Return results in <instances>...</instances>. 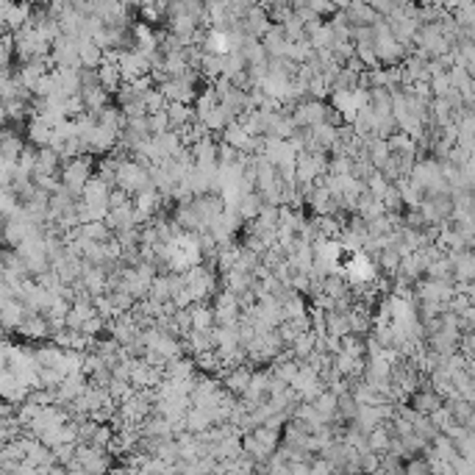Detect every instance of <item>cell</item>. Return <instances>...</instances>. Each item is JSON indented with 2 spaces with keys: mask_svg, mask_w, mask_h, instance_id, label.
<instances>
[{
  "mask_svg": "<svg viewBox=\"0 0 475 475\" xmlns=\"http://www.w3.org/2000/svg\"><path fill=\"white\" fill-rule=\"evenodd\" d=\"M314 342H317V333L309 328V331H300V333L292 339V345H289V348H292L295 359H298V362H303V359H306L311 351H314Z\"/></svg>",
  "mask_w": 475,
  "mask_h": 475,
  "instance_id": "19",
  "label": "cell"
},
{
  "mask_svg": "<svg viewBox=\"0 0 475 475\" xmlns=\"http://www.w3.org/2000/svg\"><path fill=\"white\" fill-rule=\"evenodd\" d=\"M311 406L317 409V415H322L328 423H333L336 420V395L331 392V389H322L314 400H311Z\"/></svg>",
  "mask_w": 475,
  "mask_h": 475,
  "instance_id": "18",
  "label": "cell"
},
{
  "mask_svg": "<svg viewBox=\"0 0 475 475\" xmlns=\"http://www.w3.org/2000/svg\"><path fill=\"white\" fill-rule=\"evenodd\" d=\"M281 31H284L287 42H300V39H306V36H303V23H300L295 14H292L289 20L281 23Z\"/></svg>",
  "mask_w": 475,
  "mask_h": 475,
  "instance_id": "25",
  "label": "cell"
},
{
  "mask_svg": "<svg viewBox=\"0 0 475 475\" xmlns=\"http://www.w3.org/2000/svg\"><path fill=\"white\" fill-rule=\"evenodd\" d=\"M367 159H370V164L375 170L389 159V145H386L384 137H370V142H367Z\"/></svg>",
  "mask_w": 475,
  "mask_h": 475,
  "instance_id": "21",
  "label": "cell"
},
{
  "mask_svg": "<svg viewBox=\"0 0 475 475\" xmlns=\"http://www.w3.org/2000/svg\"><path fill=\"white\" fill-rule=\"evenodd\" d=\"M381 203H384V209H386V212H403V200H400V192H397L395 184H389V189L384 192Z\"/></svg>",
  "mask_w": 475,
  "mask_h": 475,
  "instance_id": "26",
  "label": "cell"
},
{
  "mask_svg": "<svg viewBox=\"0 0 475 475\" xmlns=\"http://www.w3.org/2000/svg\"><path fill=\"white\" fill-rule=\"evenodd\" d=\"M92 175H95V156L92 153H81L76 159H67L58 167V184L73 197H81V189Z\"/></svg>",
  "mask_w": 475,
  "mask_h": 475,
  "instance_id": "1",
  "label": "cell"
},
{
  "mask_svg": "<svg viewBox=\"0 0 475 475\" xmlns=\"http://www.w3.org/2000/svg\"><path fill=\"white\" fill-rule=\"evenodd\" d=\"M217 137H220L223 142H228L231 148L242 151V153H253V137H250V133H247V131L239 125V120H236V117L225 122V128L217 133Z\"/></svg>",
  "mask_w": 475,
  "mask_h": 475,
  "instance_id": "4",
  "label": "cell"
},
{
  "mask_svg": "<svg viewBox=\"0 0 475 475\" xmlns=\"http://www.w3.org/2000/svg\"><path fill=\"white\" fill-rule=\"evenodd\" d=\"M81 100H84V111H89V114H95V111H100L103 106L111 103V98H109V92H106L103 87L84 89V92H81Z\"/></svg>",
  "mask_w": 475,
  "mask_h": 475,
  "instance_id": "16",
  "label": "cell"
},
{
  "mask_svg": "<svg viewBox=\"0 0 475 475\" xmlns=\"http://www.w3.org/2000/svg\"><path fill=\"white\" fill-rule=\"evenodd\" d=\"M348 331H351L348 311H339V309L325 311V333H331V336H345Z\"/></svg>",
  "mask_w": 475,
  "mask_h": 475,
  "instance_id": "17",
  "label": "cell"
},
{
  "mask_svg": "<svg viewBox=\"0 0 475 475\" xmlns=\"http://www.w3.org/2000/svg\"><path fill=\"white\" fill-rule=\"evenodd\" d=\"M153 3H156V6H159V9H162V12H164V9H167V6H170V0H153Z\"/></svg>",
  "mask_w": 475,
  "mask_h": 475,
  "instance_id": "30",
  "label": "cell"
},
{
  "mask_svg": "<svg viewBox=\"0 0 475 475\" xmlns=\"http://www.w3.org/2000/svg\"><path fill=\"white\" fill-rule=\"evenodd\" d=\"M428 87H431V95H434V98H442V95H448V92L453 89L445 73H442V76H434V78L428 81Z\"/></svg>",
  "mask_w": 475,
  "mask_h": 475,
  "instance_id": "29",
  "label": "cell"
},
{
  "mask_svg": "<svg viewBox=\"0 0 475 475\" xmlns=\"http://www.w3.org/2000/svg\"><path fill=\"white\" fill-rule=\"evenodd\" d=\"M98 81H100V87H103L109 95H114V92L120 89V84H122L120 67H117L114 61H100V64H98Z\"/></svg>",
  "mask_w": 475,
  "mask_h": 475,
  "instance_id": "12",
  "label": "cell"
},
{
  "mask_svg": "<svg viewBox=\"0 0 475 475\" xmlns=\"http://www.w3.org/2000/svg\"><path fill=\"white\" fill-rule=\"evenodd\" d=\"M212 311H214V325H236L242 317L239 300L228 289H217L212 298Z\"/></svg>",
  "mask_w": 475,
  "mask_h": 475,
  "instance_id": "2",
  "label": "cell"
},
{
  "mask_svg": "<svg viewBox=\"0 0 475 475\" xmlns=\"http://www.w3.org/2000/svg\"><path fill=\"white\" fill-rule=\"evenodd\" d=\"M239 153L242 151H236V148H231L228 142H217V164H223V167H228V164H234L236 159H239Z\"/></svg>",
  "mask_w": 475,
  "mask_h": 475,
  "instance_id": "27",
  "label": "cell"
},
{
  "mask_svg": "<svg viewBox=\"0 0 475 475\" xmlns=\"http://www.w3.org/2000/svg\"><path fill=\"white\" fill-rule=\"evenodd\" d=\"M342 12H345V17H348L351 25H373L381 17L370 3H364V0H351V3Z\"/></svg>",
  "mask_w": 475,
  "mask_h": 475,
  "instance_id": "6",
  "label": "cell"
},
{
  "mask_svg": "<svg viewBox=\"0 0 475 475\" xmlns=\"http://www.w3.org/2000/svg\"><path fill=\"white\" fill-rule=\"evenodd\" d=\"M309 6L314 9V14L317 17H322V20H328V17H333L339 9L333 6V0H309Z\"/></svg>",
  "mask_w": 475,
  "mask_h": 475,
  "instance_id": "28",
  "label": "cell"
},
{
  "mask_svg": "<svg viewBox=\"0 0 475 475\" xmlns=\"http://www.w3.org/2000/svg\"><path fill=\"white\" fill-rule=\"evenodd\" d=\"M189 314H192V328H197V331H212L214 328V311H212L209 300H195L189 306Z\"/></svg>",
  "mask_w": 475,
  "mask_h": 475,
  "instance_id": "10",
  "label": "cell"
},
{
  "mask_svg": "<svg viewBox=\"0 0 475 475\" xmlns=\"http://www.w3.org/2000/svg\"><path fill=\"white\" fill-rule=\"evenodd\" d=\"M258 42H261V47L267 50V56H284L287 36H284V31H281L278 23H269V28L258 36Z\"/></svg>",
  "mask_w": 475,
  "mask_h": 475,
  "instance_id": "9",
  "label": "cell"
},
{
  "mask_svg": "<svg viewBox=\"0 0 475 475\" xmlns=\"http://www.w3.org/2000/svg\"><path fill=\"white\" fill-rule=\"evenodd\" d=\"M367 106L375 111L378 120L392 117V92H389L386 87H373V89H370V103H367Z\"/></svg>",
  "mask_w": 475,
  "mask_h": 475,
  "instance_id": "13",
  "label": "cell"
},
{
  "mask_svg": "<svg viewBox=\"0 0 475 475\" xmlns=\"http://www.w3.org/2000/svg\"><path fill=\"white\" fill-rule=\"evenodd\" d=\"M142 103H145V111L148 114H153V111H162V109H167V98L159 92V87H151L145 95H142Z\"/></svg>",
  "mask_w": 475,
  "mask_h": 475,
  "instance_id": "23",
  "label": "cell"
},
{
  "mask_svg": "<svg viewBox=\"0 0 475 475\" xmlns=\"http://www.w3.org/2000/svg\"><path fill=\"white\" fill-rule=\"evenodd\" d=\"M242 28H245V34H253V36H261V34L269 28V17H267V12H264L261 3H253V6L245 12Z\"/></svg>",
  "mask_w": 475,
  "mask_h": 475,
  "instance_id": "7",
  "label": "cell"
},
{
  "mask_svg": "<svg viewBox=\"0 0 475 475\" xmlns=\"http://www.w3.org/2000/svg\"><path fill=\"white\" fill-rule=\"evenodd\" d=\"M261 206H264V200H261V195H258L256 189H250V192H242V195H239V200H236V212H239L242 223L253 220V217L258 214V209H261Z\"/></svg>",
  "mask_w": 475,
  "mask_h": 475,
  "instance_id": "11",
  "label": "cell"
},
{
  "mask_svg": "<svg viewBox=\"0 0 475 475\" xmlns=\"http://www.w3.org/2000/svg\"><path fill=\"white\" fill-rule=\"evenodd\" d=\"M203 3H209V0H203Z\"/></svg>",
  "mask_w": 475,
  "mask_h": 475,
  "instance_id": "31",
  "label": "cell"
},
{
  "mask_svg": "<svg viewBox=\"0 0 475 475\" xmlns=\"http://www.w3.org/2000/svg\"><path fill=\"white\" fill-rule=\"evenodd\" d=\"M148 131H151V137H159V133L170 131V120H167V111H153L148 114Z\"/></svg>",
  "mask_w": 475,
  "mask_h": 475,
  "instance_id": "24",
  "label": "cell"
},
{
  "mask_svg": "<svg viewBox=\"0 0 475 475\" xmlns=\"http://www.w3.org/2000/svg\"><path fill=\"white\" fill-rule=\"evenodd\" d=\"M167 120H170V128H178V125H186L195 120V109L192 103H178V100H170L167 103Z\"/></svg>",
  "mask_w": 475,
  "mask_h": 475,
  "instance_id": "15",
  "label": "cell"
},
{
  "mask_svg": "<svg viewBox=\"0 0 475 475\" xmlns=\"http://www.w3.org/2000/svg\"><path fill=\"white\" fill-rule=\"evenodd\" d=\"M253 439L267 450V453H273L276 448H278V442H281V431H276V428H267V426H256L253 431Z\"/></svg>",
  "mask_w": 475,
  "mask_h": 475,
  "instance_id": "20",
  "label": "cell"
},
{
  "mask_svg": "<svg viewBox=\"0 0 475 475\" xmlns=\"http://www.w3.org/2000/svg\"><path fill=\"white\" fill-rule=\"evenodd\" d=\"M58 167H61V156L53 151V148H36L34 153V173L39 175H58Z\"/></svg>",
  "mask_w": 475,
  "mask_h": 475,
  "instance_id": "8",
  "label": "cell"
},
{
  "mask_svg": "<svg viewBox=\"0 0 475 475\" xmlns=\"http://www.w3.org/2000/svg\"><path fill=\"white\" fill-rule=\"evenodd\" d=\"M250 373H253V364H236V367H231L223 378H220V384H223V389H228L234 397H239L242 392H245V386H247V381H250Z\"/></svg>",
  "mask_w": 475,
  "mask_h": 475,
  "instance_id": "5",
  "label": "cell"
},
{
  "mask_svg": "<svg viewBox=\"0 0 475 475\" xmlns=\"http://www.w3.org/2000/svg\"><path fill=\"white\" fill-rule=\"evenodd\" d=\"M395 186H397V192H400V200H403V209H409V206H420V200L426 197L423 195V189L406 175V178H397L395 181Z\"/></svg>",
  "mask_w": 475,
  "mask_h": 475,
  "instance_id": "14",
  "label": "cell"
},
{
  "mask_svg": "<svg viewBox=\"0 0 475 475\" xmlns=\"http://www.w3.org/2000/svg\"><path fill=\"white\" fill-rule=\"evenodd\" d=\"M192 209H195V214H197V220L203 223V225H212L220 214H223V209H225V203H223V197H220V192H206V195H195L192 200Z\"/></svg>",
  "mask_w": 475,
  "mask_h": 475,
  "instance_id": "3",
  "label": "cell"
},
{
  "mask_svg": "<svg viewBox=\"0 0 475 475\" xmlns=\"http://www.w3.org/2000/svg\"><path fill=\"white\" fill-rule=\"evenodd\" d=\"M228 120H234V117H231V114H228V111H225V109L217 103V106H214V109H212L206 117H203L200 122L209 128V133H220V131L225 128V122H228Z\"/></svg>",
  "mask_w": 475,
  "mask_h": 475,
  "instance_id": "22",
  "label": "cell"
}]
</instances>
